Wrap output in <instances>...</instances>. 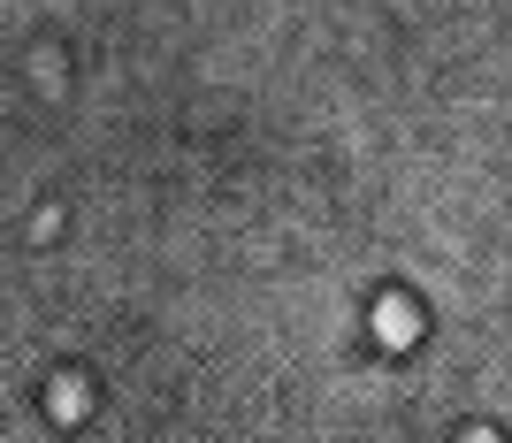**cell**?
Returning <instances> with one entry per match:
<instances>
[{
  "mask_svg": "<svg viewBox=\"0 0 512 443\" xmlns=\"http://www.w3.org/2000/svg\"><path fill=\"white\" fill-rule=\"evenodd\" d=\"M54 421H85V390H69V382H62V390H54Z\"/></svg>",
  "mask_w": 512,
  "mask_h": 443,
  "instance_id": "6da1fadb",
  "label": "cell"
}]
</instances>
